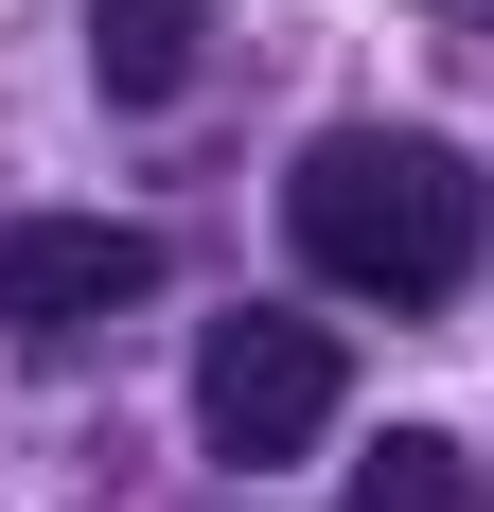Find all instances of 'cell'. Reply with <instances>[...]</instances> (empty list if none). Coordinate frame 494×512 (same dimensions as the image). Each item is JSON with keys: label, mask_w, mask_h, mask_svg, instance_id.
<instances>
[{"label": "cell", "mask_w": 494, "mask_h": 512, "mask_svg": "<svg viewBox=\"0 0 494 512\" xmlns=\"http://www.w3.org/2000/svg\"><path fill=\"white\" fill-rule=\"evenodd\" d=\"M283 212H300V265L353 283V301H442L477 265V159L424 142V124H336Z\"/></svg>", "instance_id": "obj_1"}, {"label": "cell", "mask_w": 494, "mask_h": 512, "mask_svg": "<svg viewBox=\"0 0 494 512\" xmlns=\"http://www.w3.org/2000/svg\"><path fill=\"white\" fill-rule=\"evenodd\" d=\"M124 301H159V230H124V212H36V230H0V336L71 354V336H106Z\"/></svg>", "instance_id": "obj_2"}, {"label": "cell", "mask_w": 494, "mask_h": 512, "mask_svg": "<svg viewBox=\"0 0 494 512\" xmlns=\"http://www.w3.org/2000/svg\"><path fill=\"white\" fill-rule=\"evenodd\" d=\"M195 424H212V460H300V442L336 424V336H318V318H212Z\"/></svg>", "instance_id": "obj_3"}, {"label": "cell", "mask_w": 494, "mask_h": 512, "mask_svg": "<svg viewBox=\"0 0 494 512\" xmlns=\"http://www.w3.org/2000/svg\"><path fill=\"white\" fill-rule=\"evenodd\" d=\"M195 36H212V0H89L106 106H177V89H195Z\"/></svg>", "instance_id": "obj_4"}, {"label": "cell", "mask_w": 494, "mask_h": 512, "mask_svg": "<svg viewBox=\"0 0 494 512\" xmlns=\"http://www.w3.org/2000/svg\"><path fill=\"white\" fill-rule=\"evenodd\" d=\"M353 512H477V477H459L442 424H389V442L353 460Z\"/></svg>", "instance_id": "obj_5"}]
</instances>
